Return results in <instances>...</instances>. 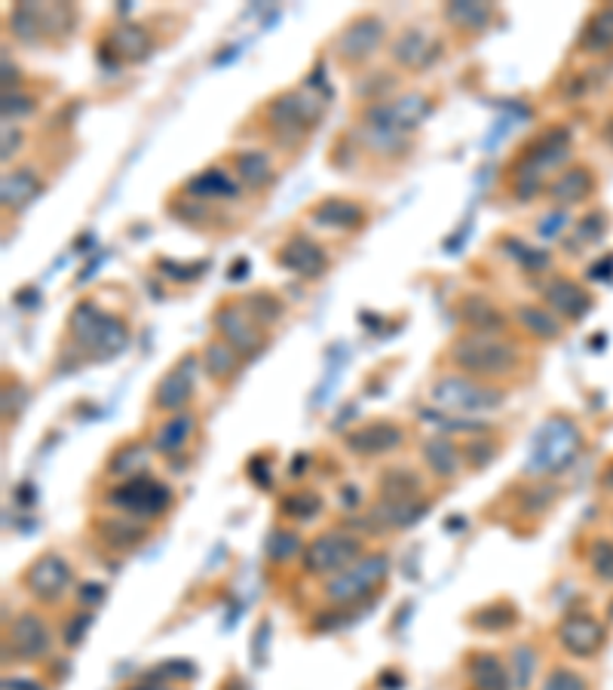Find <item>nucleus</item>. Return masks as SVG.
I'll use <instances>...</instances> for the list:
<instances>
[{"label": "nucleus", "instance_id": "obj_1", "mask_svg": "<svg viewBox=\"0 0 613 690\" xmlns=\"http://www.w3.org/2000/svg\"><path fill=\"white\" fill-rule=\"evenodd\" d=\"M571 156H574L571 126L559 123V126H549L543 133H537L512 160V197L518 203H530L537 193H546V185L552 181V175H559L571 166Z\"/></svg>", "mask_w": 613, "mask_h": 690}, {"label": "nucleus", "instance_id": "obj_2", "mask_svg": "<svg viewBox=\"0 0 613 690\" xmlns=\"http://www.w3.org/2000/svg\"><path fill=\"white\" fill-rule=\"evenodd\" d=\"M586 436L579 424L567 414H549L537 427L530 439L528 457H525V476L530 479H555L577 464L583 454Z\"/></svg>", "mask_w": 613, "mask_h": 690}, {"label": "nucleus", "instance_id": "obj_3", "mask_svg": "<svg viewBox=\"0 0 613 690\" xmlns=\"http://www.w3.org/2000/svg\"><path fill=\"white\" fill-rule=\"evenodd\" d=\"M448 363L458 368L460 375L495 384L500 378H510L522 365V350L500 335H478L463 331L448 347Z\"/></svg>", "mask_w": 613, "mask_h": 690}, {"label": "nucleus", "instance_id": "obj_4", "mask_svg": "<svg viewBox=\"0 0 613 690\" xmlns=\"http://www.w3.org/2000/svg\"><path fill=\"white\" fill-rule=\"evenodd\" d=\"M68 338L89 360L108 363L129 347V326L123 316L104 311L92 298H84L68 313Z\"/></svg>", "mask_w": 613, "mask_h": 690}, {"label": "nucleus", "instance_id": "obj_5", "mask_svg": "<svg viewBox=\"0 0 613 690\" xmlns=\"http://www.w3.org/2000/svg\"><path fill=\"white\" fill-rule=\"evenodd\" d=\"M323 96H316L310 87L286 89V92L273 96L271 102L264 104V111H261L267 133L283 148H298L310 136V129L323 121Z\"/></svg>", "mask_w": 613, "mask_h": 690}, {"label": "nucleus", "instance_id": "obj_6", "mask_svg": "<svg viewBox=\"0 0 613 690\" xmlns=\"http://www.w3.org/2000/svg\"><path fill=\"white\" fill-rule=\"evenodd\" d=\"M429 399L436 409L448 414H485L506 405V390L488 380L466 378V375H439L429 387Z\"/></svg>", "mask_w": 613, "mask_h": 690}, {"label": "nucleus", "instance_id": "obj_7", "mask_svg": "<svg viewBox=\"0 0 613 690\" xmlns=\"http://www.w3.org/2000/svg\"><path fill=\"white\" fill-rule=\"evenodd\" d=\"M387 574H390V555L387 552H365L350 568H343L341 574L325 580V602L335 604V607H356V604L368 602L377 592V587H384Z\"/></svg>", "mask_w": 613, "mask_h": 690}, {"label": "nucleus", "instance_id": "obj_8", "mask_svg": "<svg viewBox=\"0 0 613 690\" xmlns=\"http://www.w3.org/2000/svg\"><path fill=\"white\" fill-rule=\"evenodd\" d=\"M429 114H433V99H429L426 92H405V96L387 99V102L362 104V111H359V126L411 138L421 129V123H424Z\"/></svg>", "mask_w": 613, "mask_h": 690}, {"label": "nucleus", "instance_id": "obj_9", "mask_svg": "<svg viewBox=\"0 0 613 690\" xmlns=\"http://www.w3.org/2000/svg\"><path fill=\"white\" fill-rule=\"evenodd\" d=\"M365 552L368 550H365L362 537L347 531V528H331V531H323L306 543L304 552H301V565L310 577L328 580V577L341 574L343 568H350Z\"/></svg>", "mask_w": 613, "mask_h": 690}, {"label": "nucleus", "instance_id": "obj_10", "mask_svg": "<svg viewBox=\"0 0 613 690\" xmlns=\"http://www.w3.org/2000/svg\"><path fill=\"white\" fill-rule=\"evenodd\" d=\"M104 501H108V506H114L117 513L136 516L141 522H157V518L170 513L175 494H172V488L166 482L141 473L136 479L114 485Z\"/></svg>", "mask_w": 613, "mask_h": 690}, {"label": "nucleus", "instance_id": "obj_11", "mask_svg": "<svg viewBox=\"0 0 613 690\" xmlns=\"http://www.w3.org/2000/svg\"><path fill=\"white\" fill-rule=\"evenodd\" d=\"M387 40V22L375 13H362L343 25V32L335 40V55L343 68H362L377 55Z\"/></svg>", "mask_w": 613, "mask_h": 690}, {"label": "nucleus", "instance_id": "obj_12", "mask_svg": "<svg viewBox=\"0 0 613 690\" xmlns=\"http://www.w3.org/2000/svg\"><path fill=\"white\" fill-rule=\"evenodd\" d=\"M22 584H25V589L35 595L37 602L59 604L68 595V589L74 587V568H71V562L62 552L47 550L40 552L35 562L25 568Z\"/></svg>", "mask_w": 613, "mask_h": 690}, {"label": "nucleus", "instance_id": "obj_13", "mask_svg": "<svg viewBox=\"0 0 613 690\" xmlns=\"http://www.w3.org/2000/svg\"><path fill=\"white\" fill-rule=\"evenodd\" d=\"M212 326L218 331V338L234 347L242 360L258 356L261 347L267 344V331L252 323V316L239 308V301H222L212 311Z\"/></svg>", "mask_w": 613, "mask_h": 690}, {"label": "nucleus", "instance_id": "obj_14", "mask_svg": "<svg viewBox=\"0 0 613 690\" xmlns=\"http://www.w3.org/2000/svg\"><path fill=\"white\" fill-rule=\"evenodd\" d=\"M200 372H203V363H200L197 353L182 356L163 378L157 380V387H153V409L163 414L188 412V402L193 399L197 375Z\"/></svg>", "mask_w": 613, "mask_h": 690}, {"label": "nucleus", "instance_id": "obj_15", "mask_svg": "<svg viewBox=\"0 0 613 690\" xmlns=\"http://www.w3.org/2000/svg\"><path fill=\"white\" fill-rule=\"evenodd\" d=\"M555 641H559L564 654L577 656V660H589V656H596L604 648L608 629H604V623L598 620L596 614L579 611V614H567V617L559 620Z\"/></svg>", "mask_w": 613, "mask_h": 690}, {"label": "nucleus", "instance_id": "obj_16", "mask_svg": "<svg viewBox=\"0 0 613 690\" xmlns=\"http://www.w3.org/2000/svg\"><path fill=\"white\" fill-rule=\"evenodd\" d=\"M409 442V430L392 421H372L343 436V446L356 457H387Z\"/></svg>", "mask_w": 613, "mask_h": 690}, {"label": "nucleus", "instance_id": "obj_17", "mask_svg": "<svg viewBox=\"0 0 613 690\" xmlns=\"http://www.w3.org/2000/svg\"><path fill=\"white\" fill-rule=\"evenodd\" d=\"M276 264L291 271L295 276H301V279H320L328 271V255H325V249L313 237L295 230V234H289L286 240L279 242Z\"/></svg>", "mask_w": 613, "mask_h": 690}, {"label": "nucleus", "instance_id": "obj_18", "mask_svg": "<svg viewBox=\"0 0 613 690\" xmlns=\"http://www.w3.org/2000/svg\"><path fill=\"white\" fill-rule=\"evenodd\" d=\"M7 651H13L18 660H47L52 651V632L47 620L35 614V611H25L18 614L16 620L7 626Z\"/></svg>", "mask_w": 613, "mask_h": 690}, {"label": "nucleus", "instance_id": "obj_19", "mask_svg": "<svg viewBox=\"0 0 613 690\" xmlns=\"http://www.w3.org/2000/svg\"><path fill=\"white\" fill-rule=\"evenodd\" d=\"M439 55H442V43L421 25L402 28L390 43V59L405 71H426L439 62Z\"/></svg>", "mask_w": 613, "mask_h": 690}, {"label": "nucleus", "instance_id": "obj_20", "mask_svg": "<svg viewBox=\"0 0 613 690\" xmlns=\"http://www.w3.org/2000/svg\"><path fill=\"white\" fill-rule=\"evenodd\" d=\"M543 308H549L559 319L577 323V319H583L586 313L596 308V298L577 279H571V276H552L543 286Z\"/></svg>", "mask_w": 613, "mask_h": 690}, {"label": "nucleus", "instance_id": "obj_21", "mask_svg": "<svg viewBox=\"0 0 613 690\" xmlns=\"http://www.w3.org/2000/svg\"><path fill=\"white\" fill-rule=\"evenodd\" d=\"M104 50L111 52L114 62H126V65H138L148 62L157 50V37L148 25L141 22H117L108 37H104Z\"/></svg>", "mask_w": 613, "mask_h": 690}, {"label": "nucleus", "instance_id": "obj_22", "mask_svg": "<svg viewBox=\"0 0 613 690\" xmlns=\"http://www.w3.org/2000/svg\"><path fill=\"white\" fill-rule=\"evenodd\" d=\"M92 535L102 543L104 550L129 552L141 547L151 537V522H141L126 513H111V516H96L92 522Z\"/></svg>", "mask_w": 613, "mask_h": 690}, {"label": "nucleus", "instance_id": "obj_23", "mask_svg": "<svg viewBox=\"0 0 613 690\" xmlns=\"http://www.w3.org/2000/svg\"><path fill=\"white\" fill-rule=\"evenodd\" d=\"M306 218L323 230H335V234H353L362 230L368 222V209L359 200L350 197H323L316 206L306 212Z\"/></svg>", "mask_w": 613, "mask_h": 690}, {"label": "nucleus", "instance_id": "obj_24", "mask_svg": "<svg viewBox=\"0 0 613 690\" xmlns=\"http://www.w3.org/2000/svg\"><path fill=\"white\" fill-rule=\"evenodd\" d=\"M598 188L596 170L586 166V163H571L567 170L555 175L549 185H546V197L555 209H571L586 203Z\"/></svg>", "mask_w": 613, "mask_h": 690}, {"label": "nucleus", "instance_id": "obj_25", "mask_svg": "<svg viewBox=\"0 0 613 690\" xmlns=\"http://www.w3.org/2000/svg\"><path fill=\"white\" fill-rule=\"evenodd\" d=\"M197 430H200V421H197V414L193 412L170 414V417L153 430L151 451L153 454H160V457H166V461H175V457H182V454L188 451Z\"/></svg>", "mask_w": 613, "mask_h": 690}, {"label": "nucleus", "instance_id": "obj_26", "mask_svg": "<svg viewBox=\"0 0 613 690\" xmlns=\"http://www.w3.org/2000/svg\"><path fill=\"white\" fill-rule=\"evenodd\" d=\"M458 316L466 331H478V335H503L510 326L506 313L500 311L488 294H463L458 304Z\"/></svg>", "mask_w": 613, "mask_h": 690}, {"label": "nucleus", "instance_id": "obj_27", "mask_svg": "<svg viewBox=\"0 0 613 690\" xmlns=\"http://www.w3.org/2000/svg\"><path fill=\"white\" fill-rule=\"evenodd\" d=\"M429 510L426 498H411V501H380L368 513V528L372 531H405L411 525H417L424 513Z\"/></svg>", "mask_w": 613, "mask_h": 690}, {"label": "nucleus", "instance_id": "obj_28", "mask_svg": "<svg viewBox=\"0 0 613 690\" xmlns=\"http://www.w3.org/2000/svg\"><path fill=\"white\" fill-rule=\"evenodd\" d=\"M40 190H43V178L35 166H13L3 173V181H0V203L7 212H22L35 203Z\"/></svg>", "mask_w": 613, "mask_h": 690}, {"label": "nucleus", "instance_id": "obj_29", "mask_svg": "<svg viewBox=\"0 0 613 690\" xmlns=\"http://www.w3.org/2000/svg\"><path fill=\"white\" fill-rule=\"evenodd\" d=\"M230 173L237 175V181L249 190H271L276 185V166L267 151L261 148H242L230 156Z\"/></svg>", "mask_w": 613, "mask_h": 690}, {"label": "nucleus", "instance_id": "obj_30", "mask_svg": "<svg viewBox=\"0 0 613 690\" xmlns=\"http://www.w3.org/2000/svg\"><path fill=\"white\" fill-rule=\"evenodd\" d=\"M421 457H424L429 476H436L439 482H454L463 473V451L454 446V439L448 436H433L421 442Z\"/></svg>", "mask_w": 613, "mask_h": 690}, {"label": "nucleus", "instance_id": "obj_31", "mask_svg": "<svg viewBox=\"0 0 613 690\" xmlns=\"http://www.w3.org/2000/svg\"><path fill=\"white\" fill-rule=\"evenodd\" d=\"M466 673L476 690H515V678H512L510 663L503 656L491 654V651H478L470 656Z\"/></svg>", "mask_w": 613, "mask_h": 690}, {"label": "nucleus", "instance_id": "obj_32", "mask_svg": "<svg viewBox=\"0 0 613 690\" xmlns=\"http://www.w3.org/2000/svg\"><path fill=\"white\" fill-rule=\"evenodd\" d=\"M185 193L193 197V200H203V203L234 200V197H239V181L237 175L227 173L222 166H209V170L190 178L188 185H185Z\"/></svg>", "mask_w": 613, "mask_h": 690}, {"label": "nucleus", "instance_id": "obj_33", "mask_svg": "<svg viewBox=\"0 0 613 690\" xmlns=\"http://www.w3.org/2000/svg\"><path fill=\"white\" fill-rule=\"evenodd\" d=\"M442 16L448 22V28H454L460 35L476 37L495 22V7L478 3V0H454V3H445Z\"/></svg>", "mask_w": 613, "mask_h": 690}, {"label": "nucleus", "instance_id": "obj_34", "mask_svg": "<svg viewBox=\"0 0 613 690\" xmlns=\"http://www.w3.org/2000/svg\"><path fill=\"white\" fill-rule=\"evenodd\" d=\"M579 52L586 55H611L613 52V3L596 7L577 40Z\"/></svg>", "mask_w": 613, "mask_h": 690}, {"label": "nucleus", "instance_id": "obj_35", "mask_svg": "<svg viewBox=\"0 0 613 690\" xmlns=\"http://www.w3.org/2000/svg\"><path fill=\"white\" fill-rule=\"evenodd\" d=\"M380 501H411L424 498V476L411 466H387L377 479Z\"/></svg>", "mask_w": 613, "mask_h": 690}, {"label": "nucleus", "instance_id": "obj_36", "mask_svg": "<svg viewBox=\"0 0 613 690\" xmlns=\"http://www.w3.org/2000/svg\"><path fill=\"white\" fill-rule=\"evenodd\" d=\"M512 316H515L518 328L530 338H537V341H559L564 335L562 319L543 304H518Z\"/></svg>", "mask_w": 613, "mask_h": 690}, {"label": "nucleus", "instance_id": "obj_37", "mask_svg": "<svg viewBox=\"0 0 613 690\" xmlns=\"http://www.w3.org/2000/svg\"><path fill=\"white\" fill-rule=\"evenodd\" d=\"M200 363H203L205 375L215 380V384H230V380L237 378L239 365L246 363V360L227 341L212 338V341H205L203 353H200Z\"/></svg>", "mask_w": 613, "mask_h": 690}, {"label": "nucleus", "instance_id": "obj_38", "mask_svg": "<svg viewBox=\"0 0 613 690\" xmlns=\"http://www.w3.org/2000/svg\"><path fill=\"white\" fill-rule=\"evenodd\" d=\"M7 32L16 37L18 43H25V47L43 43V40H47V35H43L40 3H28V0L16 3V7L7 13Z\"/></svg>", "mask_w": 613, "mask_h": 690}, {"label": "nucleus", "instance_id": "obj_39", "mask_svg": "<svg viewBox=\"0 0 613 690\" xmlns=\"http://www.w3.org/2000/svg\"><path fill=\"white\" fill-rule=\"evenodd\" d=\"M148 461H151V451L145 449L141 442H123L111 457H108V476H114L120 482L126 479H136L148 469Z\"/></svg>", "mask_w": 613, "mask_h": 690}, {"label": "nucleus", "instance_id": "obj_40", "mask_svg": "<svg viewBox=\"0 0 613 690\" xmlns=\"http://www.w3.org/2000/svg\"><path fill=\"white\" fill-rule=\"evenodd\" d=\"M608 237V212H601V209H592V212H586L583 218H577V225H574V234L564 240V249L571 252V255H579L586 246H596Z\"/></svg>", "mask_w": 613, "mask_h": 690}, {"label": "nucleus", "instance_id": "obj_41", "mask_svg": "<svg viewBox=\"0 0 613 690\" xmlns=\"http://www.w3.org/2000/svg\"><path fill=\"white\" fill-rule=\"evenodd\" d=\"M239 308L249 313V316H252V323L264 328V331H267L271 326H276V323L286 316L283 301H279V298H276L273 292H267V289L242 294V298H239Z\"/></svg>", "mask_w": 613, "mask_h": 690}, {"label": "nucleus", "instance_id": "obj_42", "mask_svg": "<svg viewBox=\"0 0 613 690\" xmlns=\"http://www.w3.org/2000/svg\"><path fill=\"white\" fill-rule=\"evenodd\" d=\"M323 494L313 491V488H298V491H289L283 501H279V516L291 518V522H310L323 513Z\"/></svg>", "mask_w": 613, "mask_h": 690}, {"label": "nucleus", "instance_id": "obj_43", "mask_svg": "<svg viewBox=\"0 0 613 690\" xmlns=\"http://www.w3.org/2000/svg\"><path fill=\"white\" fill-rule=\"evenodd\" d=\"M298 552H304V540L295 535L291 528H273L267 540H264V555L273 565H286Z\"/></svg>", "mask_w": 613, "mask_h": 690}, {"label": "nucleus", "instance_id": "obj_44", "mask_svg": "<svg viewBox=\"0 0 613 690\" xmlns=\"http://www.w3.org/2000/svg\"><path fill=\"white\" fill-rule=\"evenodd\" d=\"M515 620H518V614L510 602H491L473 614V626H478L481 632H503L515 626Z\"/></svg>", "mask_w": 613, "mask_h": 690}, {"label": "nucleus", "instance_id": "obj_45", "mask_svg": "<svg viewBox=\"0 0 613 690\" xmlns=\"http://www.w3.org/2000/svg\"><path fill=\"white\" fill-rule=\"evenodd\" d=\"M586 565L592 570V577H598L601 584L613 587V540L611 537H596L586 550Z\"/></svg>", "mask_w": 613, "mask_h": 690}, {"label": "nucleus", "instance_id": "obj_46", "mask_svg": "<svg viewBox=\"0 0 613 690\" xmlns=\"http://www.w3.org/2000/svg\"><path fill=\"white\" fill-rule=\"evenodd\" d=\"M157 271L172 279V283H197L200 276L209 271V261H190V264H182V261L172 259H157Z\"/></svg>", "mask_w": 613, "mask_h": 690}, {"label": "nucleus", "instance_id": "obj_47", "mask_svg": "<svg viewBox=\"0 0 613 690\" xmlns=\"http://www.w3.org/2000/svg\"><path fill=\"white\" fill-rule=\"evenodd\" d=\"M426 424H433V427H442L448 432H485L488 430V424L485 421H473V417H454V414L448 412H421Z\"/></svg>", "mask_w": 613, "mask_h": 690}, {"label": "nucleus", "instance_id": "obj_48", "mask_svg": "<svg viewBox=\"0 0 613 690\" xmlns=\"http://www.w3.org/2000/svg\"><path fill=\"white\" fill-rule=\"evenodd\" d=\"M0 111H3V121L16 123L18 117L35 114L37 99L35 96H28V92H22V89H10V92H3V104H0Z\"/></svg>", "mask_w": 613, "mask_h": 690}, {"label": "nucleus", "instance_id": "obj_49", "mask_svg": "<svg viewBox=\"0 0 613 690\" xmlns=\"http://www.w3.org/2000/svg\"><path fill=\"white\" fill-rule=\"evenodd\" d=\"M460 451H463V464L470 466V469H485L488 464H495L500 446H497L495 439H473V442H466Z\"/></svg>", "mask_w": 613, "mask_h": 690}, {"label": "nucleus", "instance_id": "obj_50", "mask_svg": "<svg viewBox=\"0 0 613 690\" xmlns=\"http://www.w3.org/2000/svg\"><path fill=\"white\" fill-rule=\"evenodd\" d=\"M506 240L515 246V249H506V252H510L512 259L518 261L522 267H528L530 274H540V271H546V267L552 264V255H549L546 249H534V246H525V242L512 240V237H506Z\"/></svg>", "mask_w": 613, "mask_h": 690}, {"label": "nucleus", "instance_id": "obj_51", "mask_svg": "<svg viewBox=\"0 0 613 690\" xmlns=\"http://www.w3.org/2000/svg\"><path fill=\"white\" fill-rule=\"evenodd\" d=\"M567 227H571L567 209H549L546 215L537 218V237L540 240H562L564 234H567Z\"/></svg>", "mask_w": 613, "mask_h": 690}, {"label": "nucleus", "instance_id": "obj_52", "mask_svg": "<svg viewBox=\"0 0 613 690\" xmlns=\"http://www.w3.org/2000/svg\"><path fill=\"white\" fill-rule=\"evenodd\" d=\"M540 690H589V681L579 673H574V669H567V666H552L546 673Z\"/></svg>", "mask_w": 613, "mask_h": 690}, {"label": "nucleus", "instance_id": "obj_53", "mask_svg": "<svg viewBox=\"0 0 613 690\" xmlns=\"http://www.w3.org/2000/svg\"><path fill=\"white\" fill-rule=\"evenodd\" d=\"M512 660H515V690H525L528 688L530 675H534L537 654H534V648H528V644H518V648L512 651Z\"/></svg>", "mask_w": 613, "mask_h": 690}, {"label": "nucleus", "instance_id": "obj_54", "mask_svg": "<svg viewBox=\"0 0 613 690\" xmlns=\"http://www.w3.org/2000/svg\"><path fill=\"white\" fill-rule=\"evenodd\" d=\"M89 623H92V614H89V611L71 614L68 620H65V626H62V641H65V648H77V644L86 639Z\"/></svg>", "mask_w": 613, "mask_h": 690}, {"label": "nucleus", "instance_id": "obj_55", "mask_svg": "<svg viewBox=\"0 0 613 690\" xmlns=\"http://www.w3.org/2000/svg\"><path fill=\"white\" fill-rule=\"evenodd\" d=\"M552 501H555V488H552V485H537V488L530 491V498L522 501V510H525V513H540V510H546Z\"/></svg>", "mask_w": 613, "mask_h": 690}, {"label": "nucleus", "instance_id": "obj_56", "mask_svg": "<svg viewBox=\"0 0 613 690\" xmlns=\"http://www.w3.org/2000/svg\"><path fill=\"white\" fill-rule=\"evenodd\" d=\"M0 136H3V163H10L13 154L18 151V145H22V129H18L16 123H7L3 121V129H0Z\"/></svg>", "mask_w": 613, "mask_h": 690}, {"label": "nucleus", "instance_id": "obj_57", "mask_svg": "<svg viewBox=\"0 0 613 690\" xmlns=\"http://www.w3.org/2000/svg\"><path fill=\"white\" fill-rule=\"evenodd\" d=\"M249 476H252V482L261 485V488H271L273 476L271 469H267V457H252V461H249Z\"/></svg>", "mask_w": 613, "mask_h": 690}, {"label": "nucleus", "instance_id": "obj_58", "mask_svg": "<svg viewBox=\"0 0 613 690\" xmlns=\"http://www.w3.org/2000/svg\"><path fill=\"white\" fill-rule=\"evenodd\" d=\"M77 599H80V604H86V611H89V607H96V604L104 602V587L102 584H84L80 592H77Z\"/></svg>", "mask_w": 613, "mask_h": 690}, {"label": "nucleus", "instance_id": "obj_59", "mask_svg": "<svg viewBox=\"0 0 613 690\" xmlns=\"http://www.w3.org/2000/svg\"><path fill=\"white\" fill-rule=\"evenodd\" d=\"M613 276V255H608L604 261H596L589 267V279H611Z\"/></svg>", "mask_w": 613, "mask_h": 690}, {"label": "nucleus", "instance_id": "obj_60", "mask_svg": "<svg viewBox=\"0 0 613 690\" xmlns=\"http://www.w3.org/2000/svg\"><path fill=\"white\" fill-rule=\"evenodd\" d=\"M3 688L7 690H43L40 685H35L32 678H7V681H3Z\"/></svg>", "mask_w": 613, "mask_h": 690}, {"label": "nucleus", "instance_id": "obj_61", "mask_svg": "<svg viewBox=\"0 0 613 690\" xmlns=\"http://www.w3.org/2000/svg\"><path fill=\"white\" fill-rule=\"evenodd\" d=\"M126 690H172L170 685H163L160 678H153V675H148L145 681H138V685H133V688H126Z\"/></svg>", "mask_w": 613, "mask_h": 690}, {"label": "nucleus", "instance_id": "obj_62", "mask_svg": "<svg viewBox=\"0 0 613 690\" xmlns=\"http://www.w3.org/2000/svg\"><path fill=\"white\" fill-rule=\"evenodd\" d=\"M601 482L608 485V488H613V464H608V469H604V476H601Z\"/></svg>", "mask_w": 613, "mask_h": 690}, {"label": "nucleus", "instance_id": "obj_63", "mask_svg": "<svg viewBox=\"0 0 613 690\" xmlns=\"http://www.w3.org/2000/svg\"><path fill=\"white\" fill-rule=\"evenodd\" d=\"M604 138H608V141H611V145H613V117H611V121H608V126H604Z\"/></svg>", "mask_w": 613, "mask_h": 690}]
</instances>
